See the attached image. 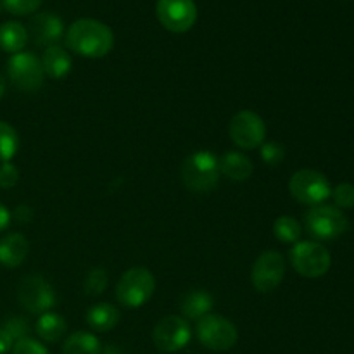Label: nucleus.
<instances>
[{"mask_svg":"<svg viewBox=\"0 0 354 354\" xmlns=\"http://www.w3.org/2000/svg\"><path fill=\"white\" fill-rule=\"evenodd\" d=\"M66 45L71 52L86 59L106 57L114 47V33L107 24L92 17H82L69 24Z\"/></svg>","mask_w":354,"mask_h":354,"instance_id":"1","label":"nucleus"},{"mask_svg":"<svg viewBox=\"0 0 354 354\" xmlns=\"http://www.w3.org/2000/svg\"><path fill=\"white\" fill-rule=\"evenodd\" d=\"M220 165L211 151H197L182 162V180L189 190L207 194L220 182Z\"/></svg>","mask_w":354,"mask_h":354,"instance_id":"2","label":"nucleus"},{"mask_svg":"<svg viewBox=\"0 0 354 354\" xmlns=\"http://www.w3.org/2000/svg\"><path fill=\"white\" fill-rule=\"evenodd\" d=\"M156 279L151 270L135 266L121 275L116 286V299L121 306L137 310L147 304L154 296Z\"/></svg>","mask_w":354,"mask_h":354,"instance_id":"3","label":"nucleus"},{"mask_svg":"<svg viewBox=\"0 0 354 354\" xmlns=\"http://www.w3.org/2000/svg\"><path fill=\"white\" fill-rule=\"evenodd\" d=\"M289 261L304 279H320L330 270L332 256L317 241H299L290 248Z\"/></svg>","mask_w":354,"mask_h":354,"instance_id":"4","label":"nucleus"},{"mask_svg":"<svg viewBox=\"0 0 354 354\" xmlns=\"http://www.w3.org/2000/svg\"><path fill=\"white\" fill-rule=\"evenodd\" d=\"M304 227L315 241H334L346 234L349 227L344 211L328 204H320L304 214Z\"/></svg>","mask_w":354,"mask_h":354,"instance_id":"5","label":"nucleus"},{"mask_svg":"<svg viewBox=\"0 0 354 354\" xmlns=\"http://www.w3.org/2000/svg\"><path fill=\"white\" fill-rule=\"evenodd\" d=\"M289 192L304 206H320L332 196V185L317 169H299L289 180Z\"/></svg>","mask_w":354,"mask_h":354,"instance_id":"6","label":"nucleus"},{"mask_svg":"<svg viewBox=\"0 0 354 354\" xmlns=\"http://www.w3.org/2000/svg\"><path fill=\"white\" fill-rule=\"evenodd\" d=\"M197 339L204 348L211 351H228L239 341V330L235 324L221 315H206L197 320Z\"/></svg>","mask_w":354,"mask_h":354,"instance_id":"7","label":"nucleus"},{"mask_svg":"<svg viewBox=\"0 0 354 354\" xmlns=\"http://www.w3.org/2000/svg\"><path fill=\"white\" fill-rule=\"evenodd\" d=\"M228 135L239 149L254 151V149L261 147L266 138L265 120L254 111H239L228 124Z\"/></svg>","mask_w":354,"mask_h":354,"instance_id":"8","label":"nucleus"},{"mask_svg":"<svg viewBox=\"0 0 354 354\" xmlns=\"http://www.w3.org/2000/svg\"><path fill=\"white\" fill-rule=\"evenodd\" d=\"M7 75L12 85L23 92H35L41 88L45 80L40 57L26 50L10 55L7 61Z\"/></svg>","mask_w":354,"mask_h":354,"instance_id":"9","label":"nucleus"},{"mask_svg":"<svg viewBox=\"0 0 354 354\" xmlns=\"http://www.w3.org/2000/svg\"><path fill=\"white\" fill-rule=\"evenodd\" d=\"M192 339V328L189 320L176 315H168L156 324L152 330V341L161 353L171 354L182 351Z\"/></svg>","mask_w":354,"mask_h":354,"instance_id":"10","label":"nucleus"},{"mask_svg":"<svg viewBox=\"0 0 354 354\" xmlns=\"http://www.w3.org/2000/svg\"><path fill=\"white\" fill-rule=\"evenodd\" d=\"M17 299L28 313L41 315L52 311L55 304V292L44 277L26 275L17 283Z\"/></svg>","mask_w":354,"mask_h":354,"instance_id":"11","label":"nucleus"},{"mask_svg":"<svg viewBox=\"0 0 354 354\" xmlns=\"http://www.w3.org/2000/svg\"><path fill=\"white\" fill-rule=\"evenodd\" d=\"M286 275V258L279 251H265L258 256L251 272L252 286L258 292H273Z\"/></svg>","mask_w":354,"mask_h":354,"instance_id":"12","label":"nucleus"},{"mask_svg":"<svg viewBox=\"0 0 354 354\" xmlns=\"http://www.w3.org/2000/svg\"><path fill=\"white\" fill-rule=\"evenodd\" d=\"M156 14L159 23L171 33H185L197 21L194 0H158Z\"/></svg>","mask_w":354,"mask_h":354,"instance_id":"13","label":"nucleus"},{"mask_svg":"<svg viewBox=\"0 0 354 354\" xmlns=\"http://www.w3.org/2000/svg\"><path fill=\"white\" fill-rule=\"evenodd\" d=\"M28 37L33 38L38 47H52L64 37V24L57 14L38 12L35 14L28 24Z\"/></svg>","mask_w":354,"mask_h":354,"instance_id":"14","label":"nucleus"},{"mask_svg":"<svg viewBox=\"0 0 354 354\" xmlns=\"http://www.w3.org/2000/svg\"><path fill=\"white\" fill-rule=\"evenodd\" d=\"M30 252V242L23 234H7L0 239V265L6 268H17L23 265Z\"/></svg>","mask_w":354,"mask_h":354,"instance_id":"15","label":"nucleus"},{"mask_svg":"<svg viewBox=\"0 0 354 354\" xmlns=\"http://www.w3.org/2000/svg\"><path fill=\"white\" fill-rule=\"evenodd\" d=\"M41 68L45 76L52 80H62L71 73L73 59L69 52L61 45H52L45 48L44 55L40 57Z\"/></svg>","mask_w":354,"mask_h":354,"instance_id":"16","label":"nucleus"},{"mask_svg":"<svg viewBox=\"0 0 354 354\" xmlns=\"http://www.w3.org/2000/svg\"><path fill=\"white\" fill-rule=\"evenodd\" d=\"M220 165V173L225 175L227 178L234 180V182H245L252 176L254 171V165L251 159L239 151H228L218 159Z\"/></svg>","mask_w":354,"mask_h":354,"instance_id":"17","label":"nucleus"},{"mask_svg":"<svg viewBox=\"0 0 354 354\" xmlns=\"http://www.w3.org/2000/svg\"><path fill=\"white\" fill-rule=\"evenodd\" d=\"M213 310V296L207 290H190L180 301V311L185 320H201Z\"/></svg>","mask_w":354,"mask_h":354,"instance_id":"18","label":"nucleus"},{"mask_svg":"<svg viewBox=\"0 0 354 354\" xmlns=\"http://www.w3.org/2000/svg\"><path fill=\"white\" fill-rule=\"evenodd\" d=\"M121 320L120 310L111 303H99L86 311V324L95 332H109Z\"/></svg>","mask_w":354,"mask_h":354,"instance_id":"19","label":"nucleus"},{"mask_svg":"<svg viewBox=\"0 0 354 354\" xmlns=\"http://www.w3.org/2000/svg\"><path fill=\"white\" fill-rule=\"evenodd\" d=\"M28 40L30 37H28V30L24 24L17 23V21H6L0 24V48L7 54L23 52Z\"/></svg>","mask_w":354,"mask_h":354,"instance_id":"20","label":"nucleus"},{"mask_svg":"<svg viewBox=\"0 0 354 354\" xmlns=\"http://www.w3.org/2000/svg\"><path fill=\"white\" fill-rule=\"evenodd\" d=\"M66 330H68V324L62 318V315L54 313V311H47L38 317L37 325H35V332L38 337L44 342H59L64 337Z\"/></svg>","mask_w":354,"mask_h":354,"instance_id":"21","label":"nucleus"},{"mask_svg":"<svg viewBox=\"0 0 354 354\" xmlns=\"http://www.w3.org/2000/svg\"><path fill=\"white\" fill-rule=\"evenodd\" d=\"M62 354H102V346L92 332H75L62 344Z\"/></svg>","mask_w":354,"mask_h":354,"instance_id":"22","label":"nucleus"},{"mask_svg":"<svg viewBox=\"0 0 354 354\" xmlns=\"http://www.w3.org/2000/svg\"><path fill=\"white\" fill-rule=\"evenodd\" d=\"M301 234H303L301 223L294 216H289V214H282L273 223V235L282 244H296V242L301 241Z\"/></svg>","mask_w":354,"mask_h":354,"instance_id":"23","label":"nucleus"},{"mask_svg":"<svg viewBox=\"0 0 354 354\" xmlns=\"http://www.w3.org/2000/svg\"><path fill=\"white\" fill-rule=\"evenodd\" d=\"M19 151V135L16 128L0 121V162H7Z\"/></svg>","mask_w":354,"mask_h":354,"instance_id":"24","label":"nucleus"},{"mask_svg":"<svg viewBox=\"0 0 354 354\" xmlns=\"http://www.w3.org/2000/svg\"><path fill=\"white\" fill-rule=\"evenodd\" d=\"M107 283H109L107 273L102 268H93L86 275L83 287H85L86 296H100L107 289Z\"/></svg>","mask_w":354,"mask_h":354,"instance_id":"25","label":"nucleus"},{"mask_svg":"<svg viewBox=\"0 0 354 354\" xmlns=\"http://www.w3.org/2000/svg\"><path fill=\"white\" fill-rule=\"evenodd\" d=\"M41 2L44 0H2V6L7 12L14 16H28V14L37 12Z\"/></svg>","mask_w":354,"mask_h":354,"instance_id":"26","label":"nucleus"},{"mask_svg":"<svg viewBox=\"0 0 354 354\" xmlns=\"http://www.w3.org/2000/svg\"><path fill=\"white\" fill-rule=\"evenodd\" d=\"M259 151H261V159L268 166H279L286 159V149L279 142H263Z\"/></svg>","mask_w":354,"mask_h":354,"instance_id":"27","label":"nucleus"},{"mask_svg":"<svg viewBox=\"0 0 354 354\" xmlns=\"http://www.w3.org/2000/svg\"><path fill=\"white\" fill-rule=\"evenodd\" d=\"M335 207L339 209H353L354 207V185L351 183H339L335 189H332Z\"/></svg>","mask_w":354,"mask_h":354,"instance_id":"28","label":"nucleus"},{"mask_svg":"<svg viewBox=\"0 0 354 354\" xmlns=\"http://www.w3.org/2000/svg\"><path fill=\"white\" fill-rule=\"evenodd\" d=\"M19 182V169L10 161L0 162V189H12Z\"/></svg>","mask_w":354,"mask_h":354,"instance_id":"29","label":"nucleus"},{"mask_svg":"<svg viewBox=\"0 0 354 354\" xmlns=\"http://www.w3.org/2000/svg\"><path fill=\"white\" fill-rule=\"evenodd\" d=\"M10 353L12 354H50L41 342H38L37 339H31V337H24L21 339V341H17Z\"/></svg>","mask_w":354,"mask_h":354,"instance_id":"30","label":"nucleus"},{"mask_svg":"<svg viewBox=\"0 0 354 354\" xmlns=\"http://www.w3.org/2000/svg\"><path fill=\"white\" fill-rule=\"evenodd\" d=\"M3 327L9 330V334L12 335L16 342L21 341V339L28 337V334H30V325H28V322L21 317L9 318V320L3 324Z\"/></svg>","mask_w":354,"mask_h":354,"instance_id":"31","label":"nucleus"},{"mask_svg":"<svg viewBox=\"0 0 354 354\" xmlns=\"http://www.w3.org/2000/svg\"><path fill=\"white\" fill-rule=\"evenodd\" d=\"M14 344H16V341H14L12 335L9 334V330H7L6 327H0V354H7L12 351Z\"/></svg>","mask_w":354,"mask_h":354,"instance_id":"32","label":"nucleus"},{"mask_svg":"<svg viewBox=\"0 0 354 354\" xmlns=\"http://www.w3.org/2000/svg\"><path fill=\"white\" fill-rule=\"evenodd\" d=\"M14 218H16L19 223H28V221H31V218H33V211H31V207L26 206V204H19V206L14 209Z\"/></svg>","mask_w":354,"mask_h":354,"instance_id":"33","label":"nucleus"},{"mask_svg":"<svg viewBox=\"0 0 354 354\" xmlns=\"http://www.w3.org/2000/svg\"><path fill=\"white\" fill-rule=\"evenodd\" d=\"M10 225V213L2 203H0V234L6 232Z\"/></svg>","mask_w":354,"mask_h":354,"instance_id":"34","label":"nucleus"},{"mask_svg":"<svg viewBox=\"0 0 354 354\" xmlns=\"http://www.w3.org/2000/svg\"><path fill=\"white\" fill-rule=\"evenodd\" d=\"M102 354H123V353H121L118 348H114V346H107L106 349H102Z\"/></svg>","mask_w":354,"mask_h":354,"instance_id":"35","label":"nucleus"},{"mask_svg":"<svg viewBox=\"0 0 354 354\" xmlns=\"http://www.w3.org/2000/svg\"><path fill=\"white\" fill-rule=\"evenodd\" d=\"M3 93H6V78H3V75L0 73V99L3 97Z\"/></svg>","mask_w":354,"mask_h":354,"instance_id":"36","label":"nucleus"},{"mask_svg":"<svg viewBox=\"0 0 354 354\" xmlns=\"http://www.w3.org/2000/svg\"><path fill=\"white\" fill-rule=\"evenodd\" d=\"M0 9H2V0H0Z\"/></svg>","mask_w":354,"mask_h":354,"instance_id":"37","label":"nucleus"}]
</instances>
